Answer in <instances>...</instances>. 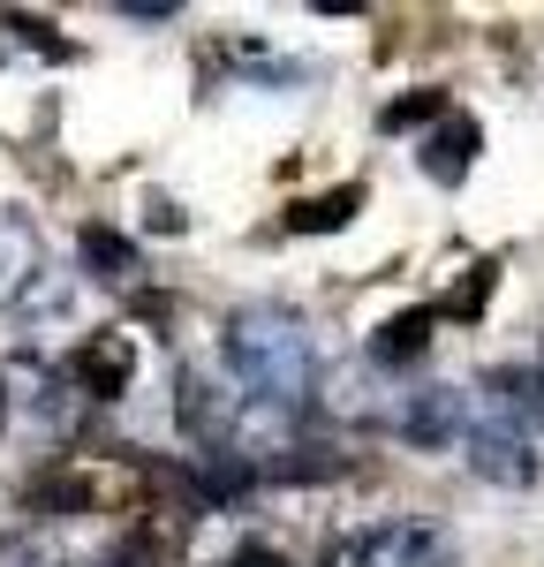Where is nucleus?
<instances>
[{
	"instance_id": "f257e3e1",
	"label": "nucleus",
	"mask_w": 544,
	"mask_h": 567,
	"mask_svg": "<svg viewBox=\"0 0 544 567\" xmlns=\"http://www.w3.org/2000/svg\"><path fill=\"white\" fill-rule=\"evenodd\" d=\"M220 355L234 371V386L258 409H287L295 416L303 401H317V341L295 310H280V303L234 310L220 326Z\"/></svg>"
},
{
	"instance_id": "f03ea898",
	"label": "nucleus",
	"mask_w": 544,
	"mask_h": 567,
	"mask_svg": "<svg viewBox=\"0 0 544 567\" xmlns=\"http://www.w3.org/2000/svg\"><path fill=\"white\" fill-rule=\"evenodd\" d=\"M76 416V386L61 379V363L15 349L0 355V432H23V439H53L69 432Z\"/></svg>"
},
{
	"instance_id": "7ed1b4c3",
	"label": "nucleus",
	"mask_w": 544,
	"mask_h": 567,
	"mask_svg": "<svg viewBox=\"0 0 544 567\" xmlns=\"http://www.w3.org/2000/svg\"><path fill=\"white\" fill-rule=\"evenodd\" d=\"M325 567H453V537L431 515H386L356 537H333Z\"/></svg>"
},
{
	"instance_id": "20e7f679",
	"label": "nucleus",
	"mask_w": 544,
	"mask_h": 567,
	"mask_svg": "<svg viewBox=\"0 0 544 567\" xmlns=\"http://www.w3.org/2000/svg\"><path fill=\"white\" fill-rule=\"evenodd\" d=\"M386 424H394V439L423 446V454L461 446V439H469V393H461V386H439V379H431V386H408V393H394Z\"/></svg>"
},
{
	"instance_id": "39448f33",
	"label": "nucleus",
	"mask_w": 544,
	"mask_h": 567,
	"mask_svg": "<svg viewBox=\"0 0 544 567\" xmlns=\"http://www.w3.org/2000/svg\"><path fill=\"white\" fill-rule=\"evenodd\" d=\"M477 416L537 446L544 439V371H530V363H492L477 379Z\"/></svg>"
},
{
	"instance_id": "423d86ee",
	"label": "nucleus",
	"mask_w": 544,
	"mask_h": 567,
	"mask_svg": "<svg viewBox=\"0 0 544 567\" xmlns=\"http://www.w3.org/2000/svg\"><path fill=\"white\" fill-rule=\"evenodd\" d=\"M61 379L76 386V401H122V393L136 386V341L129 333H84L76 349H69V363H61Z\"/></svg>"
},
{
	"instance_id": "0eeeda50",
	"label": "nucleus",
	"mask_w": 544,
	"mask_h": 567,
	"mask_svg": "<svg viewBox=\"0 0 544 567\" xmlns=\"http://www.w3.org/2000/svg\"><path fill=\"white\" fill-rule=\"evenodd\" d=\"M175 416H181V432L197 439L205 454H227L234 416H242V393H227L212 371H181L175 379Z\"/></svg>"
},
{
	"instance_id": "6e6552de",
	"label": "nucleus",
	"mask_w": 544,
	"mask_h": 567,
	"mask_svg": "<svg viewBox=\"0 0 544 567\" xmlns=\"http://www.w3.org/2000/svg\"><path fill=\"white\" fill-rule=\"evenodd\" d=\"M469 470L484 484H506V492H530L537 484V454H530V439L499 432V424H484V416H469Z\"/></svg>"
},
{
	"instance_id": "1a4fd4ad",
	"label": "nucleus",
	"mask_w": 544,
	"mask_h": 567,
	"mask_svg": "<svg viewBox=\"0 0 544 567\" xmlns=\"http://www.w3.org/2000/svg\"><path fill=\"white\" fill-rule=\"evenodd\" d=\"M39 272H45V243H39V227H31V219H0V310L23 303Z\"/></svg>"
},
{
	"instance_id": "9d476101",
	"label": "nucleus",
	"mask_w": 544,
	"mask_h": 567,
	"mask_svg": "<svg viewBox=\"0 0 544 567\" xmlns=\"http://www.w3.org/2000/svg\"><path fill=\"white\" fill-rule=\"evenodd\" d=\"M76 258H84V272L106 280V288H136V272H144V258H136V243L122 227H84V235H76Z\"/></svg>"
},
{
	"instance_id": "9b49d317",
	"label": "nucleus",
	"mask_w": 544,
	"mask_h": 567,
	"mask_svg": "<svg viewBox=\"0 0 544 567\" xmlns=\"http://www.w3.org/2000/svg\"><path fill=\"white\" fill-rule=\"evenodd\" d=\"M416 159H423V175H431V182H447V189H453V182L477 167V122H469V114H447V130L423 136Z\"/></svg>"
},
{
	"instance_id": "f8f14e48",
	"label": "nucleus",
	"mask_w": 544,
	"mask_h": 567,
	"mask_svg": "<svg viewBox=\"0 0 544 567\" xmlns=\"http://www.w3.org/2000/svg\"><path fill=\"white\" fill-rule=\"evenodd\" d=\"M431 333H439V310H401L394 326H378V341H370V363H386V371H401V363H416V355L431 349Z\"/></svg>"
},
{
	"instance_id": "ddd939ff",
	"label": "nucleus",
	"mask_w": 544,
	"mask_h": 567,
	"mask_svg": "<svg viewBox=\"0 0 544 567\" xmlns=\"http://www.w3.org/2000/svg\"><path fill=\"white\" fill-rule=\"evenodd\" d=\"M15 310H23L31 326H69V318H76V272H53V265H45Z\"/></svg>"
},
{
	"instance_id": "4468645a",
	"label": "nucleus",
	"mask_w": 544,
	"mask_h": 567,
	"mask_svg": "<svg viewBox=\"0 0 544 567\" xmlns=\"http://www.w3.org/2000/svg\"><path fill=\"white\" fill-rule=\"evenodd\" d=\"M0 53H45V61H69V39H53V23H39V16H0Z\"/></svg>"
},
{
	"instance_id": "2eb2a0df",
	"label": "nucleus",
	"mask_w": 544,
	"mask_h": 567,
	"mask_svg": "<svg viewBox=\"0 0 544 567\" xmlns=\"http://www.w3.org/2000/svg\"><path fill=\"white\" fill-rule=\"evenodd\" d=\"M356 205H363V189H333V197H317V205H295L287 227H303V235H311V227H341Z\"/></svg>"
},
{
	"instance_id": "dca6fc26",
	"label": "nucleus",
	"mask_w": 544,
	"mask_h": 567,
	"mask_svg": "<svg viewBox=\"0 0 544 567\" xmlns=\"http://www.w3.org/2000/svg\"><path fill=\"white\" fill-rule=\"evenodd\" d=\"M439 114H447V99L439 91H416L401 106H386V130H416V122H439Z\"/></svg>"
},
{
	"instance_id": "f3484780",
	"label": "nucleus",
	"mask_w": 544,
	"mask_h": 567,
	"mask_svg": "<svg viewBox=\"0 0 544 567\" xmlns=\"http://www.w3.org/2000/svg\"><path fill=\"white\" fill-rule=\"evenodd\" d=\"M499 280V265H477V272H469V280H461V296H453V318H477V303H484V288H492Z\"/></svg>"
},
{
	"instance_id": "a211bd4d",
	"label": "nucleus",
	"mask_w": 544,
	"mask_h": 567,
	"mask_svg": "<svg viewBox=\"0 0 544 567\" xmlns=\"http://www.w3.org/2000/svg\"><path fill=\"white\" fill-rule=\"evenodd\" d=\"M151 560H159V545H151V537H122L98 567H151Z\"/></svg>"
},
{
	"instance_id": "6ab92c4d",
	"label": "nucleus",
	"mask_w": 544,
	"mask_h": 567,
	"mask_svg": "<svg viewBox=\"0 0 544 567\" xmlns=\"http://www.w3.org/2000/svg\"><path fill=\"white\" fill-rule=\"evenodd\" d=\"M227 567H287V560H280L272 545H242V553H234V560H227Z\"/></svg>"
},
{
	"instance_id": "aec40b11",
	"label": "nucleus",
	"mask_w": 544,
	"mask_h": 567,
	"mask_svg": "<svg viewBox=\"0 0 544 567\" xmlns=\"http://www.w3.org/2000/svg\"><path fill=\"white\" fill-rule=\"evenodd\" d=\"M23 567H61V560H23Z\"/></svg>"
}]
</instances>
